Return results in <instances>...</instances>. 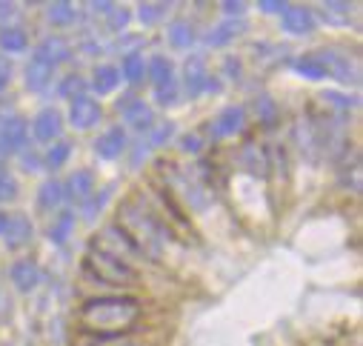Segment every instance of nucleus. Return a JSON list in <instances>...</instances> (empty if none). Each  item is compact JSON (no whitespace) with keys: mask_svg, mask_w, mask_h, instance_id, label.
I'll return each instance as SVG.
<instances>
[{"mask_svg":"<svg viewBox=\"0 0 363 346\" xmlns=\"http://www.w3.org/2000/svg\"><path fill=\"white\" fill-rule=\"evenodd\" d=\"M74 109H77V118H74V121H77L80 126H86L89 121H92V118L98 115V109H95L92 104H89V101H77V106H74Z\"/></svg>","mask_w":363,"mask_h":346,"instance_id":"1","label":"nucleus"}]
</instances>
